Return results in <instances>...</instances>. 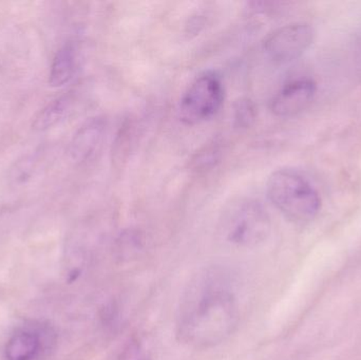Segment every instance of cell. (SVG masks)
<instances>
[{
	"instance_id": "6",
	"label": "cell",
	"mask_w": 361,
	"mask_h": 360,
	"mask_svg": "<svg viewBox=\"0 0 361 360\" xmlns=\"http://www.w3.org/2000/svg\"><path fill=\"white\" fill-rule=\"evenodd\" d=\"M316 91L317 86L311 78L292 80L274 95L271 112L278 118H294L311 105Z\"/></svg>"
},
{
	"instance_id": "15",
	"label": "cell",
	"mask_w": 361,
	"mask_h": 360,
	"mask_svg": "<svg viewBox=\"0 0 361 360\" xmlns=\"http://www.w3.org/2000/svg\"><path fill=\"white\" fill-rule=\"evenodd\" d=\"M4 211H6V209H0V218H1V216L4 215Z\"/></svg>"
},
{
	"instance_id": "11",
	"label": "cell",
	"mask_w": 361,
	"mask_h": 360,
	"mask_svg": "<svg viewBox=\"0 0 361 360\" xmlns=\"http://www.w3.org/2000/svg\"><path fill=\"white\" fill-rule=\"evenodd\" d=\"M39 158L37 154H30L17 161L8 173V180L14 186H23L29 183L38 170Z\"/></svg>"
},
{
	"instance_id": "8",
	"label": "cell",
	"mask_w": 361,
	"mask_h": 360,
	"mask_svg": "<svg viewBox=\"0 0 361 360\" xmlns=\"http://www.w3.org/2000/svg\"><path fill=\"white\" fill-rule=\"evenodd\" d=\"M78 69V46L74 42H66L57 51L51 65L49 84L61 88L71 82Z\"/></svg>"
},
{
	"instance_id": "14",
	"label": "cell",
	"mask_w": 361,
	"mask_h": 360,
	"mask_svg": "<svg viewBox=\"0 0 361 360\" xmlns=\"http://www.w3.org/2000/svg\"><path fill=\"white\" fill-rule=\"evenodd\" d=\"M133 127V123H126L118 133V137L114 141V148L112 150V156L116 162L124 161L130 150L133 135L135 133Z\"/></svg>"
},
{
	"instance_id": "13",
	"label": "cell",
	"mask_w": 361,
	"mask_h": 360,
	"mask_svg": "<svg viewBox=\"0 0 361 360\" xmlns=\"http://www.w3.org/2000/svg\"><path fill=\"white\" fill-rule=\"evenodd\" d=\"M257 116V108L250 99H241L233 107V124L237 128H250Z\"/></svg>"
},
{
	"instance_id": "2",
	"label": "cell",
	"mask_w": 361,
	"mask_h": 360,
	"mask_svg": "<svg viewBox=\"0 0 361 360\" xmlns=\"http://www.w3.org/2000/svg\"><path fill=\"white\" fill-rule=\"evenodd\" d=\"M267 198L290 221H313L322 207V199L313 184L296 169L281 168L269 175Z\"/></svg>"
},
{
	"instance_id": "10",
	"label": "cell",
	"mask_w": 361,
	"mask_h": 360,
	"mask_svg": "<svg viewBox=\"0 0 361 360\" xmlns=\"http://www.w3.org/2000/svg\"><path fill=\"white\" fill-rule=\"evenodd\" d=\"M42 340L39 334L31 330H19L13 334L6 347L8 360H34L39 355Z\"/></svg>"
},
{
	"instance_id": "7",
	"label": "cell",
	"mask_w": 361,
	"mask_h": 360,
	"mask_svg": "<svg viewBox=\"0 0 361 360\" xmlns=\"http://www.w3.org/2000/svg\"><path fill=\"white\" fill-rule=\"evenodd\" d=\"M105 131L106 120L101 116L91 118L84 123L70 142V159L78 164L90 161L101 148Z\"/></svg>"
},
{
	"instance_id": "16",
	"label": "cell",
	"mask_w": 361,
	"mask_h": 360,
	"mask_svg": "<svg viewBox=\"0 0 361 360\" xmlns=\"http://www.w3.org/2000/svg\"><path fill=\"white\" fill-rule=\"evenodd\" d=\"M139 360H148V359H139Z\"/></svg>"
},
{
	"instance_id": "9",
	"label": "cell",
	"mask_w": 361,
	"mask_h": 360,
	"mask_svg": "<svg viewBox=\"0 0 361 360\" xmlns=\"http://www.w3.org/2000/svg\"><path fill=\"white\" fill-rule=\"evenodd\" d=\"M75 103L74 92H68L44 106L34 118L32 129L34 131H46L65 120Z\"/></svg>"
},
{
	"instance_id": "3",
	"label": "cell",
	"mask_w": 361,
	"mask_h": 360,
	"mask_svg": "<svg viewBox=\"0 0 361 360\" xmlns=\"http://www.w3.org/2000/svg\"><path fill=\"white\" fill-rule=\"evenodd\" d=\"M271 230L267 209L258 201L239 199L231 203L221 220V232L231 244L252 247L263 242Z\"/></svg>"
},
{
	"instance_id": "5",
	"label": "cell",
	"mask_w": 361,
	"mask_h": 360,
	"mask_svg": "<svg viewBox=\"0 0 361 360\" xmlns=\"http://www.w3.org/2000/svg\"><path fill=\"white\" fill-rule=\"evenodd\" d=\"M313 40L314 30L309 23H290L271 32L263 42V50L274 63L286 65L298 59Z\"/></svg>"
},
{
	"instance_id": "12",
	"label": "cell",
	"mask_w": 361,
	"mask_h": 360,
	"mask_svg": "<svg viewBox=\"0 0 361 360\" xmlns=\"http://www.w3.org/2000/svg\"><path fill=\"white\" fill-rule=\"evenodd\" d=\"M221 143L218 141L208 143L195 154L192 159V167L197 171H206L216 166L221 159Z\"/></svg>"
},
{
	"instance_id": "1",
	"label": "cell",
	"mask_w": 361,
	"mask_h": 360,
	"mask_svg": "<svg viewBox=\"0 0 361 360\" xmlns=\"http://www.w3.org/2000/svg\"><path fill=\"white\" fill-rule=\"evenodd\" d=\"M239 319L231 273L222 266H208L191 278L180 297L176 335L191 348H214L235 333Z\"/></svg>"
},
{
	"instance_id": "4",
	"label": "cell",
	"mask_w": 361,
	"mask_h": 360,
	"mask_svg": "<svg viewBox=\"0 0 361 360\" xmlns=\"http://www.w3.org/2000/svg\"><path fill=\"white\" fill-rule=\"evenodd\" d=\"M224 99V85L220 76L214 72L201 74L191 82L180 99V122L195 126L212 120L220 111Z\"/></svg>"
}]
</instances>
